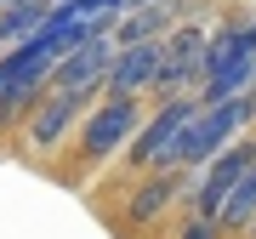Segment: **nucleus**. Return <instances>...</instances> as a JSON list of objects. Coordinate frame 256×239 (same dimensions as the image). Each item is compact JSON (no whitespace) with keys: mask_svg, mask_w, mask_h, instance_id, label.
<instances>
[{"mask_svg":"<svg viewBox=\"0 0 256 239\" xmlns=\"http://www.w3.org/2000/svg\"><path fill=\"white\" fill-rule=\"evenodd\" d=\"M200 63H205V28H176L171 40H165V63H160V80L154 86H165V92H171V86H182V80H194V74H200Z\"/></svg>","mask_w":256,"mask_h":239,"instance_id":"nucleus-8","label":"nucleus"},{"mask_svg":"<svg viewBox=\"0 0 256 239\" xmlns=\"http://www.w3.org/2000/svg\"><path fill=\"white\" fill-rule=\"evenodd\" d=\"M171 176H160V182H148L142 194H137V200H131V222H148V216H160L165 211V200H171Z\"/></svg>","mask_w":256,"mask_h":239,"instance_id":"nucleus-11","label":"nucleus"},{"mask_svg":"<svg viewBox=\"0 0 256 239\" xmlns=\"http://www.w3.org/2000/svg\"><path fill=\"white\" fill-rule=\"evenodd\" d=\"M131 126H137V97H131V92H108V102L86 120V154H92V160L114 154V148L131 137Z\"/></svg>","mask_w":256,"mask_h":239,"instance_id":"nucleus-5","label":"nucleus"},{"mask_svg":"<svg viewBox=\"0 0 256 239\" xmlns=\"http://www.w3.org/2000/svg\"><path fill=\"white\" fill-rule=\"evenodd\" d=\"M194 108H200V97H171V102L137 131L131 160H137V166H176V137H182V126L194 120Z\"/></svg>","mask_w":256,"mask_h":239,"instance_id":"nucleus-3","label":"nucleus"},{"mask_svg":"<svg viewBox=\"0 0 256 239\" xmlns=\"http://www.w3.org/2000/svg\"><path fill=\"white\" fill-rule=\"evenodd\" d=\"M160 63H165V40H154V34H148V40H126V46L114 52L108 80H102V86H108V92H131V97H137L142 86L160 80Z\"/></svg>","mask_w":256,"mask_h":239,"instance_id":"nucleus-4","label":"nucleus"},{"mask_svg":"<svg viewBox=\"0 0 256 239\" xmlns=\"http://www.w3.org/2000/svg\"><path fill=\"white\" fill-rule=\"evenodd\" d=\"M250 239H256V222H250Z\"/></svg>","mask_w":256,"mask_h":239,"instance_id":"nucleus-14","label":"nucleus"},{"mask_svg":"<svg viewBox=\"0 0 256 239\" xmlns=\"http://www.w3.org/2000/svg\"><path fill=\"white\" fill-rule=\"evenodd\" d=\"M250 160H256V148H250V142H234V148H222V154H210V160H205L200 188H194V205H200L205 216H216V211H222V200H228V188L239 182V171H245Z\"/></svg>","mask_w":256,"mask_h":239,"instance_id":"nucleus-6","label":"nucleus"},{"mask_svg":"<svg viewBox=\"0 0 256 239\" xmlns=\"http://www.w3.org/2000/svg\"><path fill=\"white\" fill-rule=\"evenodd\" d=\"M182 239H216V216H205V211H200V216L182 228Z\"/></svg>","mask_w":256,"mask_h":239,"instance_id":"nucleus-12","label":"nucleus"},{"mask_svg":"<svg viewBox=\"0 0 256 239\" xmlns=\"http://www.w3.org/2000/svg\"><path fill=\"white\" fill-rule=\"evenodd\" d=\"M245 102H250V108H256V80H250V86H245Z\"/></svg>","mask_w":256,"mask_h":239,"instance_id":"nucleus-13","label":"nucleus"},{"mask_svg":"<svg viewBox=\"0 0 256 239\" xmlns=\"http://www.w3.org/2000/svg\"><path fill=\"white\" fill-rule=\"evenodd\" d=\"M40 23H46V0H6L0 6V40H12V46L23 34H34Z\"/></svg>","mask_w":256,"mask_h":239,"instance_id":"nucleus-10","label":"nucleus"},{"mask_svg":"<svg viewBox=\"0 0 256 239\" xmlns=\"http://www.w3.org/2000/svg\"><path fill=\"white\" fill-rule=\"evenodd\" d=\"M0 6H6V0H0Z\"/></svg>","mask_w":256,"mask_h":239,"instance_id":"nucleus-15","label":"nucleus"},{"mask_svg":"<svg viewBox=\"0 0 256 239\" xmlns=\"http://www.w3.org/2000/svg\"><path fill=\"white\" fill-rule=\"evenodd\" d=\"M102 86H86V92H52L46 102H40V114H34V126H28V137H34V148H57V137L80 120L86 108V97H97Z\"/></svg>","mask_w":256,"mask_h":239,"instance_id":"nucleus-7","label":"nucleus"},{"mask_svg":"<svg viewBox=\"0 0 256 239\" xmlns=\"http://www.w3.org/2000/svg\"><path fill=\"white\" fill-rule=\"evenodd\" d=\"M216 222H222V228H250V222H256V160L239 171V182L228 188V200H222Z\"/></svg>","mask_w":256,"mask_h":239,"instance_id":"nucleus-9","label":"nucleus"},{"mask_svg":"<svg viewBox=\"0 0 256 239\" xmlns=\"http://www.w3.org/2000/svg\"><path fill=\"white\" fill-rule=\"evenodd\" d=\"M108 63H114V40H108V23H92L74 46L57 57L52 68V92H86V86H102L108 80Z\"/></svg>","mask_w":256,"mask_h":239,"instance_id":"nucleus-2","label":"nucleus"},{"mask_svg":"<svg viewBox=\"0 0 256 239\" xmlns=\"http://www.w3.org/2000/svg\"><path fill=\"white\" fill-rule=\"evenodd\" d=\"M256 108L245 97H222V102H200L194 120L182 126V137H176V166H205L210 154H222L239 131H245V120Z\"/></svg>","mask_w":256,"mask_h":239,"instance_id":"nucleus-1","label":"nucleus"}]
</instances>
